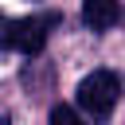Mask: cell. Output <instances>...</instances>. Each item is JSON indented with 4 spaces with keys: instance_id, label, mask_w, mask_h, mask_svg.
<instances>
[{
    "instance_id": "obj_1",
    "label": "cell",
    "mask_w": 125,
    "mask_h": 125,
    "mask_svg": "<svg viewBox=\"0 0 125 125\" xmlns=\"http://www.w3.org/2000/svg\"><path fill=\"white\" fill-rule=\"evenodd\" d=\"M51 27H59V12L23 16V20L4 23L0 43H4V47H12V51H20V55H39V51H43V43H47V35H51Z\"/></svg>"
},
{
    "instance_id": "obj_2",
    "label": "cell",
    "mask_w": 125,
    "mask_h": 125,
    "mask_svg": "<svg viewBox=\"0 0 125 125\" xmlns=\"http://www.w3.org/2000/svg\"><path fill=\"white\" fill-rule=\"evenodd\" d=\"M117 94H121V86H117V74H113V70H94V74H86V78L78 82V90H74L78 109H82L86 117H94V121H102V117L113 113Z\"/></svg>"
},
{
    "instance_id": "obj_3",
    "label": "cell",
    "mask_w": 125,
    "mask_h": 125,
    "mask_svg": "<svg viewBox=\"0 0 125 125\" xmlns=\"http://www.w3.org/2000/svg\"><path fill=\"white\" fill-rule=\"evenodd\" d=\"M121 20V0H82V23L90 31H109Z\"/></svg>"
},
{
    "instance_id": "obj_4",
    "label": "cell",
    "mask_w": 125,
    "mask_h": 125,
    "mask_svg": "<svg viewBox=\"0 0 125 125\" xmlns=\"http://www.w3.org/2000/svg\"><path fill=\"white\" fill-rule=\"evenodd\" d=\"M51 125H82V117H78L70 105H55V109H51Z\"/></svg>"
},
{
    "instance_id": "obj_5",
    "label": "cell",
    "mask_w": 125,
    "mask_h": 125,
    "mask_svg": "<svg viewBox=\"0 0 125 125\" xmlns=\"http://www.w3.org/2000/svg\"><path fill=\"white\" fill-rule=\"evenodd\" d=\"M0 125H12V117H0Z\"/></svg>"
}]
</instances>
